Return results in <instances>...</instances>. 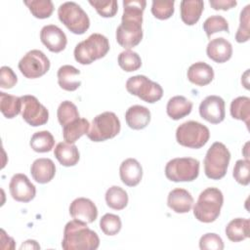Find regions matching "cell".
<instances>
[{
  "label": "cell",
  "mask_w": 250,
  "mask_h": 250,
  "mask_svg": "<svg viewBox=\"0 0 250 250\" xmlns=\"http://www.w3.org/2000/svg\"><path fill=\"white\" fill-rule=\"evenodd\" d=\"M146 2L145 0L123 1L121 23L116 29L117 43L129 50L137 46L143 39V13Z\"/></svg>",
  "instance_id": "cell-1"
},
{
  "label": "cell",
  "mask_w": 250,
  "mask_h": 250,
  "mask_svg": "<svg viewBox=\"0 0 250 250\" xmlns=\"http://www.w3.org/2000/svg\"><path fill=\"white\" fill-rule=\"evenodd\" d=\"M99 245L97 232L89 229L86 223L74 219L66 223L62 241L64 250H96Z\"/></svg>",
  "instance_id": "cell-2"
},
{
  "label": "cell",
  "mask_w": 250,
  "mask_h": 250,
  "mask_svg": "<svg viewBox=\"0 0 250 250\" xmlns=\"http://www.w3.org/2000/svg\"><path fill=\"white\" fill-rule=\"evenodd\" d=\"M224 204V195L217 188H207L198 196L193 206L195 219L202 223H212L217 220Z\"/></svg>",
  "instance_id": "cell-3"
},
{
  "label": "cell",
  "mask_w": 250,
  "mask_h": 250,
  "mask_svg": "<svg viewBox=\"0 0 250 250\" xmlns=\"http://www.w3.org/2000/svg\"><path fill=\"white\" fill-rule=\"evenodd\" d=\"M109 51L108 39L101 33H93L74 48V59L81 64H91L104 58Z\"/></svg>",
  "instance_id": "cell-4"
},
{
  "label": "cell",
  "mask_w": 250,
  "mask_h": 250,
  "mask_svg": "<svg viewBox=\"0 0 250 250\" xmlns=\"http://www.w3.org/2000/svg\"><path fill=\"white\" fill-rule=\"evenodd\" d=\"M230 160V152L221 142H215L208 148L204 157V172L211 180L225 177Z\"/></svg>",
  "instance_id": "cell-5"
},
{
  "label": "cell",
  "mask_w": 250,
  "mask_h": 250,
  "mask_svg": "<svg viewBox=\"0 0 250 250\" xmlns=\"http://www.w3.org/2000/svg\"><path fill=\"white\" fill-rule=\"evenodd\" d=\"M59 20L74 34L85 33L90 26V19L86 12L75 2L67 1L58 9Z\"/></svg>",
  "instance_id": "cell-6"
},
{
  "label": "cell",
  "mask_w": 250,
  "mask_h": 250,
  "mask_svg": "<svg viewBox=\"0 0 250 250\" xmlns=\"http://www.w3.org/2000/svg\"><path fill=\"white\" fill-rule=\"evenodd\" d=\"M210 138L209 129L200 122L189 120L182 123L176 130L177 142L186 147L200 148Z\"/></svg>",
  "instance_id": "cell-7"
},
{
  "label": "cell",
  "mask_w": 250,
  "mask_h": 250,
  "mask_svg": "<svg viewBox=\"0 0 250 250\" xmlns=\"http://www.w3.org/2000/svg\"><path fill=\"white\" fill-rule=\"evenodd\" d=\"M120 121L111 111H104L94 117L87 137L93 142H104L114 138L120 132Z\"/></svg>",
  "instance_id": "cell-8"
},
{
  "label": "cell",
  "mask_w": 250,
  "mask_h": 250,
  "mask_svg": "<svg viewBox=\"0 0 250 250\" xmlns=\"http://www.w3.org/2000/svg\"><path fill=\"white\" fill-rule=\"evenodd\" d=\"M199 174V161L192 157H177L168 161L165 176L172 182H191Z\"/></svg>",
  "instance_id": "cell-9"
},
{
  "label": "cell",
  "mask_w": 250,
  "mask_h": 250,
  "mask_svg": "<svg viewBox=\"0 0 250 250\" xmlns=\"http://www.w3.org/2000/svg\"><path fill=\"white\" fill-rule=\"evenodd\" d=\"M126 90L146 103L153 104L163 96L162 87L146 75H135L126 81Z\"/></svg>",
  "instance_id": "cell-10"
},
{
  "label": "cell",
  "mask_w": 250,
  "mask_h": 250,
  "mask_svg": "<svg viewBox=\"0 0 250 250\" xmlns=\"http://www.w3.org/2000/svg\"><path fill=\"white\" fill-rule=\"evenodd\" d=\"M19 69L21 74L29 79L43 76L50 69V61L40 50L27 52L19 62Z\"/></svg>",
  "instance_id": "cell-11"
},
{
  "label": "cell",
  "mask_w": 250,
  "mask_h": 250,
  "mask_svg": "<svg viewBox=\"0 0 250 250\" xmlns=\"http://www.w3.org/2000/svg\"><path fill=\"white\" fill-rule=\"evenodd\" d=\"M21 99V116L23 120L33 126H41L47 123L49 119L48 109L32 95H24Z\"/></svg>",
  "instance_id": "cell-12"
},
{
  "label": "cell",
  "mask_w": 250,
  "mask_h": 250,
  "mask_svg": "<svg viewBox=\"0 0 250 250\" xmlns=\"http://www.w3.org/2000/svg\"><path fill=\"white\" fill-rule=\"evenodd\" d=\"M199 114L212 124L221 123L226 116L225 101L216 95L206 97L199 104Z\"/></svg>",
  "instance_id": "cell-13"
},
{
  "label": "cell",
  "mask_w": 250,
  "mask_h": 250,
  "mask_svg": "<svg viewBox=\"0 0 250 250\" xmlns=\"http://www.w3.org/2000/svg\"><path fill=\"white\" fill-rule=\"evenodd\" d=\"M9 189L12 197L19 202H29L36 194L35 186L21 173L15 174L12 177L9 184Z\"/></svg>",
  "instance_id": "cell-14"
},
{
  "label": "cell",
  "mask_w": 250,
  "mask_h": 250,
  "mask_svg": "<svg viewBox=\"0 0 250 250\" xmlns=\"http://www.w3.org/2000/svg\"><path fill=\"white\" fill-rule=\"evenodd\" d=\"M40 40L53 53H60L64 50L67 39L65 33L55 24H48L40 31Z\"/></svg>",
  "instance_id": "cell-15"
},
{
  "label": "cell",
  "mask_w": 250,
  "mask_h": 250,
  "mask_svg": "<svg viewBox=\"0 0 250 250\" xmlns=\"http://www.w3.org/2000/svg\"><path fill=\"white\" fill-rule=\"evenodd\" d=\"M69 214L74 220L91 224L98 217V209L95 203L89 198L78 197L70 203Z\"/></svg>",
  "instance_id": "cell-16"
},
{
  "label": "cell",
  "mask_w": 250,
  "mask_h": 250,
  "mask_svg": "<svg viewBox=\"0 0 250 250\" xmlns=\"http://www.w3.org/2000/svg\"><path fill=\"white\" fill-rule=\"evenodd\" d=\"M193 197L185 188H175L171 190L167 197V205L174 212L179 214L188 213L192 208Z\"/></svg>",
  "instance_id": "cell-17"
},
{
  "label": "cell",
  "mask_w": 250,
  "mask_h": 250,
  "mask_svg": "<svg viewBox=\"0 0 250 250\" xmlns=\"http://www.w3.org/2000/svg\"><path fill=\"white\" fill-rule=\"evenodd\" d=\"M206 54L212 61L218 63H223L231 58L232 46L224 37L215 38L208 43Z\"/></svg>",
  "instance_id": "cell-18"
},
{
  "label": "cell",
  "mask_w": 250,
  "mask_h": 250,
  "mask_svg": "<svg viewBox=\"0 0 250 250\" xmlns=\"http://www.w3.org/2000/svg\"><path fill=\"white\" fill-rule=\"evenodd\" d=\"M119 175L122 183L128 187L139 185L143 177V168L135 158H127L120 164Z\"/></svg>",
  "instance_id": "cell-19"
},
{
  "label": "cell",
  "mask_w": 250,
  "mask_h": 250,
  "mask_svg": "<svg viewBox=\"0 0 250 250\" xmlns=\"http://www.w3.org/2000/svg\"><path fill=\"white\" fill-rule=\"evenodd\" d=\"M30 173L37 183L47 184L55 177L56 166L50 158H38L31 164Z\"/></svg>",
  "instance_id": "cell-20"
},
{
  "label": "cell",
  "mask_w": 250,
  "mask_h": 250,
  "mask_svg": "<svg viewBox=\"0 0 250 250\" xmlns=\"http://www.w3.org/2000/svg\"><path fill=\"white\" fill-rule=\"evenodd\" d=\"M188 79L197 86H205L211 83L214 78V70L211 65L204 62L192 63L188 69Z\"/></svg>",
  "instance_id": "cell-21"
},
{
  "label": "cell",
  "mask_w": 250,
  "mask_h": 250,
  "mask_svg": "<svg viewBox=\"0 0 250 250\" xmlns=\"http://www.w3.org/2000/svg\"><path fill=\"white\" fill-rule=\"evenodd\" d=\"M125 120L131 129L142 130L146 128L150 121V111L147 107L143 105H132L125 113Z\"/></svg>",
  "instance_id": "cell-22"
},
{
  "label": "cell",
  "mask_w": 250,
  "mask_h": 250,
  "mask_svg": "<svg viewBox=\"0 0 250 250\" xmlns=\"http://www.w3.org/2000/svg\"><path fill=\"white\" fill-rule=\"evenodd\" d=\"M80 75V70L74 67L73 65L64 64L61 66L58 70V83L60 87L65 91H75L77 90L80 85L81 81L78 79Z\"/></svg>",
  "instance_id": "cell-23"
},
{
  "label": "cell",
  "mask_w": 250,
  "mask_h": 250,
  "mask_svg": "<svg viewBox=\"0 0 250 250\" xmlns=\"http://www.w3.org/2000/svg\"><path fill=\"white\" fill-rule=\"evenodd\" d=\"M54 155L58 161L65 167L76 165L80 158L77 146L74 144H69L66 142H61L56 146Z\"/></svg>",
  "instance_id": "cell-24"
},
{
  "label": "cell",
  "mask_w": 250,
  "mask_h": 250,
  "mask_svg": "<svg viewBox=\"0 0 250 250\" xmlns=\"http://www.w3.org/2000/svg\"><path fill=\"white\" fill-rule=\"evenodd\" d=\"M204 3L201 0H183L180 3L181 19L188 25L195 24L202 14Z\"/></svg>",
  "instance_id": "cell-25"
},
{
  "label": "cell",
  "mask_w": 250,
  "mask_h": 250,
  "mask_svg": "<svg viewBox=\"0 0 250 250\" xmlns=\"http://www.w3.org/2000/svg\"><path fill=\"white\" fill-rule=\"evenodd\" d=\"M226 235L232 242L242 241L250 236V221L245 218L231 220L226 227Z\"/></svg>",
  "instance_id": "cell-26"
},
{
  "label": "cell",
  "mask_w": 250,
  "mask_h": 250,
  "mask_svg": "<svg viewBox=\"0 0 250 250\" xmlns=\"http://www.w3.org/2000/svg\"><path fill=\"white\" fill-rule=\"evenodd\" d=\"M192 109V103L184 96L172 97L166 106V111L169 117L173 120H179L188 115Z\"/></svg>",
  "instance_id": "cell-27"
},
{
  "label": "cell",
  "mask_w": 250,
  "mask_h": 250,
  "mask_svg": "<svg viewBox=\"0 0 250 250\" xmlns=\"http://www.w3.org/2000/svg\"><path fill=\"white\" fill-rule=\"evenodd\" d=\"M90 123L86 118H78L62 127V137L66 143L74 144L79 138L87 134Z\"/></svg>",
  "instance_id": "cell-28"
},
{
  "label": "cell",
  "mask_w": 250,
  "mask_h": 250,
  "mask_svg": "<svg viewBox=\"0 0 250 250\" xmlns=\"http://www.w3.org/2000/svg\"><path fill=\"white\" fill-rule=\"evenodd\" d=\"M21 97L0 92V110L6 118H14L21 111Z\"/></svg>",
  "instance_id": "cell-29"
},
{
  "label": "cell",
  "mask_w": 250,
  "mask_h": 250,
  "mask_svg": "<svg viewBox=\"0 0 250 250\" xmlns=\"http://www.w3.org/2000/svg\"><path fill=\"white\" fill-rule=\"evenodd\" d=\"M229 111L234 119L244 121L248 127L250 118V99L248 97L242 96L232 100Z\"/></svg>",
  "instance_id": "cell-30"
},
{
  "label": "cell",
  "mask_w": 250,
  "mask_h": 250,
  "mask_svg": "<svg viewBox=\"0 0 250 250\" xmlns=\"http://www.w3.org/2000/svg\"><path fill=\"white\" fill-rule=\"evenodd\" d=\"M105 202L111 209L122 210L128 204V194L122 188L112 186L105 192Z\"/></svg>",
  "instance_id": "cell-31"
},
{
  "label": "cell",
  "mask_w": 250,
  "mask_h": 250,
  "mask_svg": "<svg viewBox=\"0 0 250 250\" xmlns=\"http://www.w3.org/2000/svg\"><path fill=\"white\" fill-rule=\"evenodd\" d=\"M29 145L36 152H49L54 147L55 139L49 131H39L32 135Z\"/></svg>",
  "instance_id": "cell-32"
},
{
  "label": "cell",
  "mask_w": 250,
  "mask_h": 250,
  "mask_svg": "<svg viewBox=\"0 0 250 250\" xmlns=\"http://www.w3.org/2000/svg\"><path fill=\"white\" fill-rule=\"evenodd\" d=\"M57 116L60 124L62 127L80 118L76 105L70 101H63L60 104L57 110Z\"/></svg>",
  "instance_id": "cell-33"
},
{
  "label": "cell",
  "mask_w": 250,
  "mask_h": 250,
  "mask_svg": "<svg viewBox=\"0 0 250 250\" xmlns=\"http://www.w3.org/2000/svg\"><path fill=\"white\" fill-rule=\"evenodd\" d=\"M23 3L37 19H47L54 11V5L51 0H25Z\"/></svg>",
  "instance_id": "cell-34"
},
{
  "label": "cell",
  "mask_w": 250,
  "mask_h": 250,
  "mask_svg": "<svg viewBox=\"0 0 250 250\" xmlns=\"http://www.w3.org/2000/svg\"><path fill=\"white\" fill-rule=\"evenodd\" d=\"M117 61L119 66L127 72L138 70L142 65V60L139 54L131 50H125L121 52Z\"/></svg>",
  "instance_id": "cell-35"
},
{
  "label": "cell",
  "mask_w": 250,
  "mask_h": 250,
  "mask_svg": "<svg viewBox=\"0 0 250 250\" xmlns=\"http://www.w3.org/2000/svg\"><path fill=\"white\" fill-rule=\"evenodd\" d=\"M203 29L207 37H211V35L220 31L229 32V23L224 17L214 15L205 20L203 22Z\"/></svg>",
  "instance_id": "cell-36"
},
{
  "label": "cell",
  "mask_w": 250,
  "mask_h": 250,
  "mask_svg": "<svg viewBox=\"0 0 250 250\" xmlns=\"http://www.w3.org/2000/svg\"><path fill=\"white\" fill-rule=\"evenodd\" d=\"M122 227L121 220L119 216L106 213L100 220V228L102 231L106 235H115L117 234Z\"/></svg>",
  "instance_id": "cell-37"
},
{
  "label": "cell",
  "mask_w": 250,
  "mask_h": 250,
  "mask_svg": "<svg viewBox=\"0 0 250 250\" xmlns=\"http://www.w3.org/2000/svg\"><path fill=\"white\" fill-rule=\"evenodd\" d=\"M249 15H250V5H246L243 8V10L240 12L239 27L235 34V40L238 43H244L248 41L250 38Z\"/></svg>",
  "instance_id": "cell-38"
},
{
  "label": "cell",
  "mask_w": 250,
  "mask_h": 250,
  "mask_svg": "<svg viewBox=\"0 0 250 250\" xmlns=\"http://www.w3.org/2000/svg\"><path fill=\"white\" fill-rule=\"evenodd\" d=\"M175 1H152L151 13L158 20H167L174 14Z\"/></svg>",
  "instance_id": "cell-39"
},
{
  "label": "cell",
  "mask_w": 250,
  "mask_h": 250,
  "mask_svg": "<svg viewBox=\"0 0 250 250\" xmlns=\"http://www.w3.org/2000/svg\"><path fill=\"white\" fill-rule=\"evenodd\" d=\"M249 167H250L249 159H239L235 162L234 167H233L232 176L238 184H240L242 186L249 185V182H250Z\"/></svg>",
  "instance_id": "cell-40"
},
{
  "label": "cell",
  "mask_w": 250,
  "mask_h": 250,
  "mask_svg": "<svg viewBox=\"0 0 250 250\" xmlns=\"http://www.w3.org/2000/svg\"><path fill=\"white\" fill-rule=\"evenodd\" d=\"M90 5H92L98 14L104 18H111L115 16L117 13V1L116 0H107V1H89Z\"/></svg>",
  "instance_id": "cell-41"
},
{
  "label": "cell",
  "mask_w": 250,
  "mask_h": 250,
  "mask_svg": "<svg viewBox=\"0 0 250 250\" xmlns=\"http://www.w3.org/2000/svg\"><path fill=\"white\" fill-rule=\"evenodd\" d=\"M199 247L202 250H223L224 242L217 233L209 232L200 237Z\"/></svg>",
  "instance_id": "cell-42"
},
{
  "label": "cell",
  "mask_w": 250,
  "mask_h": 250,
  "mask_svg": "<svg viewBox=\"0 0 250 250\" xmlns=\"http://www.w3.org/2000/svg\"><path fill=\"white\" fill-rule=\"evenodd\" d=\"M18 82V77L14 70L9 66H2L0 68V87L3 89H11Z\"/></svg>",
  "instance_id": "cell-43"
},
{
  "label": "cell",
  "mask_w": 250,
  "mask_h": 250,
  "mask_svg": "<svg viewBox=\"0 0 250 250\" xmlns=\"http://www.w3.org/2000/svg\"><path fill=\"white\" fill-rule=\"evenodd\" d=\"M209 4L214 10L227 11L235 7L237 2L235 0H210Z\"/></svg>",
  "instance_id": "cell-44"
},
{
  "label": "cell",
  "mask_w": 250,
  "mask_h": 250,
  "mask_svg": "<svg viewBox=\"0 0 250 250\" xmlns=\"http://www.w3.org/2000/svg\"><path fill=\"white\" fill-rule=\"evenodd\" d=\"M23 248H33V249H40V246L39 244L37 243V241L35 240H26L24 241V243L21 244V249H23Z\"/></svg>",
  "instance_id": "cell-45"
}]
</instances>
